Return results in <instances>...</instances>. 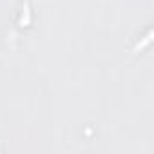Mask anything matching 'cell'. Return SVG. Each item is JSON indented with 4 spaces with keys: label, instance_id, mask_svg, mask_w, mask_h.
<instances>
[{
    "label": "cell",
    "instance_id": "1",
    "mask_svg": "<svg viewBox=\"0 0 154 154\" xmlns=\"http://www.w3.org/2000/svg\"><path fill=\"white\" fill-rule=\"evenodd\" d=\"M29 18H31V11H29V4L26 2V6H24V15H22V18H20V27H26V26H29Z\"/></svg>",
    "mask_w": 154,
    "mask_h": 154
},
{
    "label": "cell",
    "instance_id": "2",
    "mask_svg": "<svg viewBox=\"0 0 154 154\" xmlns=\"http://www.w3.org/2000/svg\"><path fill=\"white\" fill-rule=\"evenodd\" d=\"M149 42H150V35H147V38H145V40H143L141 44H138V45H136V47L132 49V54H136L138 51H141V49H143V47H145V45H147Z\"/></svg>",
    "mask_w": 154,
    "mask_h": 154
}]
</instances>
